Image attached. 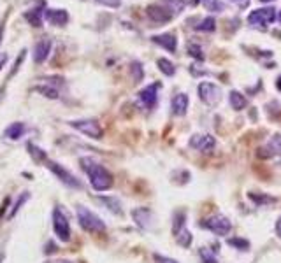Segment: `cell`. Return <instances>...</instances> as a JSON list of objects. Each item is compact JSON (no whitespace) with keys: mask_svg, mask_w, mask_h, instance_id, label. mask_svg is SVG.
Listing matches in <instances>:
<instances>
[{"mask_svg":"<svg viewBox=\"0 0 281 263\" xmlns=\"http://www.w3.org/2000/svg\"><path fill=\"white\" fill-rule=\"evenodd\" d=\"M132 218H134L135 224H137L139 228L148 230L153 223V213L146 207H139V209L132 211Z\"/></svg>","mask_w":281,"mask_h":263,"instance_id":"obj_12","label":"cell"},{"mask_svg":"<svg viewBox=\"0 0 281 263\" xmlns=\"http://www.w3.org/2000/svg\"><path fill=\"white\" fill-rule=\"evenodd\" d=\"M46 263H72V262H67V260H56V262H46Z\"/></svg>","mask_w":281,"mask_h":263,"instance_id":"obj_40","label":"cell"},{"mask_svg":"<svg viewBox=\"0 0 281 263\" xmlns=\"http://www.w3.org/2000/svg\"><path fill=\"white\" fill-rule=\"evenodd\" d=\"M197 2H200V4L204 5V7L211 12H222L225 7L222 0H197Z\"/></svg>","mask_w":281,"mask_h":263,"instance_id":"obj_25","label":"cell"},{"mask_svg":"<svg viewBox=\"0 0 281 263\" xmlns=\"http://www.w3.org/2000/svg\"><path fill=\"white\" fill-rule=\"evenodd\" d=\"M25 132H27V127H25L21 121H16V123L9 125V127L5 128L4 137H5V139H9V140H18V139H21V137L25 135Z\"/></svg>","mask_w":281,"mask_h":263,"instance_id":"obj_18","label":"cell"},{"mask_svg":"<svg viewBox=\"0 0 281 263\" xmlns=\"http://www.w3.org/2000/svg\"><path fill=\"white\" fill-rule=\"evenodd\" d=\"M199 256H200V262L202 263H218V258H216L215 251L209 248H200Z\"/></svg>","mask_w":281,"mask_h":263,"instance_id":"obj_27","label":"cell"},{"mask_svg":"<svg viewBox=\"0 0 281 263\" xmlns=\"http://www.w3.org/2000/svg\"><path fill=\"white\" fill-rule=\"evenodd\" d=\"M188 53L192 54L193 58L204 60V53H202V47L197 46V44H188Z\"/></svg>","mask_w":281,"mask_h":263,"instance_id":"obj_31","label":"cell"},{"mask_svg":"<svg viewBox=\"0 0 281 263\" xmlns=\"http://www.w3.org/2000/svg\"><path fill=\"white\" fill-rule=\"evenodd\" d=\"M250 198L255 202L257 205H262L264 202H274V198H269V197H262V195H255V193H250Z\"/></svg>","mask_w":281,"mask_h":263,"instance_id":"obj_34","label":"cell"},{"mask_svg":"<svg viewBox=\"0 0 281 263\" xmlns=\"http://www.w3.org/2000/svg\"><path fill=\"white\" fill-rule=\"evenodd\" d=\"M28 149H30V155L34 156L35 162H44V163H46L48 156H46V153H44L43 149H39V147L34 146V144H28Z\"/></svg>","mask_w":281,"mask_h":263,"instance_id":"obj_29","label":"cell"},{"mask_svg":"<svg viewBox=\"0 0 281 263\" xmlns=\"http://www.w3.org/2000/svg\"><path fill=\"white\" fill-rule=\"evenodd\" d=\"M0 39H2V28H0Z\"/></svg>","mask_w":281,"mask_h":263,"instance_id":"obj_42","label":"cell"},{"mask_svg":"<svg viewBox=\"0 0 281 263\" xmlns=\"http://www.w3.org/2000/svg\"><path fill=\"white\" fill-rule=\"evenodd\" d=\"M79 163H81V169L86 172V175L90 179V184H92V188L95 191H106L112 186L111 172L106 167L100 165L99 162H95L92 158H81Z\"/></svg>","mask_w":281,"mask_h":263,"instance_id":"obj_1","label":"cell"},{"mask_svg":"<svg viewBox=\"0 0 281 263\" xmlns=\"http://www.w3.org/2000/svg\"><path fill=\"white\" fill-rule=\"evenodd\" d=\"M235 5H237L239 9H246V7H250V2L251 0H232Z\"/></svg>","mask_w":281,"mask_h":263,"instance_id":"obj_37","label":"cell"},{"mask_svg":"<svg viewBox=\"0 0 281 263\" xmlns=\"http://www.w3.org/2000/svg\"><path fill=\"white\" fill-rule=\"evenodd\" d=\"M202 226H204V228H208L209 232H213L215 235H218V237L228 235V233H230V230H232L230 219H228L227 216H224V214H215V216H209L208 219H204Z\"/></svg>","mask_w":281,"mask_h":263,"instance_id":"obj_3","label":"cell"},{"mask_svg":"<svg viewBox=\"0 0 281 263\" xmlns=\"http://www.w3.org/2000/svg\"><path fill=\"white\" fill-rule=\"evenodd\" d=\"M188 95L185 93H177L176 97L172 98L170 102V109H172V114L176 116H185L186 114V109H188Z\"/></svg>","mask_w":281,"mask_h":263,"instance_id":"obj_17","label":"cell"},{"mask_svg":"<svg viewBox=\"0 0 281 263\" xmlns=\"http://www.w3.org/2000/svg\"><path fill=\"white\" fill-rule=\"evenodd\" d=\"M215 28H216V21H215V18L208 16V18H204V20H202L199 25H197L195 30H199V32H208V34H211V32H215Z\"/></svg>","mask_w":281,"mask_h":263,"instance_id":"obj_26","label":"cell"},{"mask_svg":"<svg viewBox=\"0 0 281 263\" xmlns=\"http://www.w3.org/2000/svg\"><path fill=\"white\" fill-rule=\"evenodd\" d=\"M197 93H199V98L206 105H216L222 100V88L218 85H215V83H200L199 88H197Z\"/></svg>","mask_w":281,"mask_h":263,"instance_id":"obj_5","label":"cell"},{"mask_svg":"<svg viewBox=\"0 0 281 263\" xmlns=\"http://www.w3.org/2000/svg\"><path fill=\"white\" fill-rule=\"evenodd\" d=\"M44 18L55 27H63V25L69 23V14H67L65 9H46Z\"/></svg>","mask_w":281,"mask_h":263,"instance_id":"obj_14","label":"cell"},{"mask_svg":"<svg viewBox=\"0 0 281 263\" xmlns=\"http://www.w3.org/2000/svg\"><path fill=\"white\" fill-rule=\"evenodd\" d=\"M46 167L63 182V184L70 186V188H81V181H79L74 174H70L65 167H62L60 163H55V162H51V160H46Z\"/></svg>","mask_w":281,"mask_h":263,"instance_id":"obj_8","label":"cell"},{"mask_svg":"<svg viewBox=\"0 0 281 263\" xmlns=\"http://www.w3.org/2000/svg\"><path fill=\"white\" fill-rule=\"evenodd\" d=\"M228 102H230V107L234 109V111H243L248 105V100L243 97V93L235 91V89L228 93Z\"/></svg>","mask_w":281,"mask_h":263,"instance_id":"obj_21","label":"cell"},{"mask_svg":"<svg viewBox=\"0 0 281 263\" xmlns=\"http://www.w3.org/2000/svg\"><path fill=\"white\" fill-rule=\"evenodd\" d=\"M70 127L85 133L90 139H102V135H104V130L97 120H74L70 121Z\"/></svg>","mask_w":281,"mask_h":263,"instance_id":"obj_6","label":"cell"},{"mask_svg":"<svg viewBox=\"0 0 281 263\" xmlns=\"http://www.w3.org/2000/svg\"><path fill=\"white\" fill-rule=\"evenodd\" d=\"M216 146V140L213 135L209 133H197L190 139V147H193L195 151H200V153H209L213 151Z\"/></svg>","mask_w":281,"mask_h":263,"instance_id":"obj_9","label":"cell"},{"mask_svg":"<svg viewBox=\"0 0 281 263\" xmlns=\"http://www.w3.org/2000/svg\"><path fill=\"white\" fill-rule=\"evenodd\" d=\"M50 53H51V41L50 39L39 41V43L35 44V47H34V62L35 63L46 62L48 56H50Z\"/></svg>","mask_w":281,"mask_h":263,"instance_id":"obj_16","label":"cell"},{"mask_svg":"<svg viewBox=\"0 0 281 263\" xmlns=\"http://www.w3.org/2000/svg\"><path fill=\"white\" fill-rule=\"evenodd\" d=\"M76 214H77V221L81 224V228L86 230L90 233H102L106 232V223L97 216L95 213H92L90 209L79 205L76 209Z\"/></svg>","mask_w":281,"mask_h":263,"instance_id":"obj_2","label":"cell"},{"mask_svg":"<svg viewBox=\"0 0 281 263\" xmlns=\"http://www.w3.org/2000/svg\"><path fill=\"white\" fill-rule=\"evenodd\" d=\"M160 83H153V85L146 86L143 91L139 93V100L146 109H153L158 100V89H160Z\"/></svg>","mask_w":281,"mask_h":263,"instance_id":"obj_10","label":"cell"},{"mask_svg":"<svg viewBox=\"0 0 281 263\" xmlns=\"http://www.w3.org/2000/svg\"><path fill=\"white\" fill-rule=\"evenodd\" d=\"M274 20H276V9L274 7L257 9V11H253L250 16H248V23H250V27L260 28V30L267 28Z\"/></svg>","mask_w":281,"mask_h":263,"instance_id":"obj_4","label":"cell"},{"mask_svg":"<svg viewBox=\"0 0 281 263\" xmlns=\"http://www.w3.org/2000/svg\"><path fill=\"white\" fill-rule=\"evenodd\" d=\"M153 258H155V262H157V263H179V262H177V260L169 258V256L157 255V253H155V255H153Z\"/></svg>","mask_w":281,"mask_h":263,"instance_id":"obj_36","label":"cell"},{"mask_svg":"<svg viewBox=\"0 0 281 263\" xmlns=\"http://www.w3.org/2000/svg\"><path fill=\"white\" fill-rule=\"evenodd\" d=\"M27 198H30V193H27V191H25V193H23V195H21V197L18 198V202H16V204L12 205L11 213H9V216H7L9 219H11V218L14 216L16 213H18V211H19V205H21V204H25V200H27Z\"/></svg>","mask_w":281,"mask_h":263,"instance_id":"obj_30","label":"cell"},{"mask_svg":"<svg viewBox=\"0 0 281 263\" xmlns=\"http://www.w3.org/2000/svg\"><path fill=\"white\" fill-rule=\"evenodd\" d=\"M258 155L264 156V158H269V156L271 158H273V156H281V135L280 133H274V135L269 139V142L260 149Z\"/></svg>","mask_w":281,"mask_h":263,"instance_id":"obj_13","label":"cell"},{"mask_svg":"<svg viewBox=\"0 0 281 263\" xmlns=\"http://www.w3.org/2000/svg\"><path fill=\"white\" fill-rule=\"evenodd\" d=\"M157 65H158V69H160V72L166 74V76H169V78L176 74V67H174V63L170 62V60H167V58H158Z\"/></svg>","mask_w":281,"mask_h":263,"instance_id":"obj_23","label":"cell"},{"mask_svg":"<svg viewBox=\"0 0 281 263\" xmlns=\"http://www.w3.org/2000/svg\"><path fill=\"white\" fill-rule=\"evenodd\" d=\"M151 41H153L155 44H158V46H162L164 49L172 51V53L177 49V37H176V34H160V35H153V37H151Z\"/></svg>","mask_w":281,"mask_h":263,"instance_id":"obj_15","label":"cell"},{"mask_svg":"<svg viewBox=\"0 0 281 263\" xmlns=\"http://www.w3.org/2000/svg\"><path fill=\"white\" fill-rule=\"evenodd\" d=\"M35 89L41 91L43 95H46V97H50V98H58V89L50 88V86H37Z\"/></svg>","mask_w":281,"mask_h":263,"instance_id":"obj_32","label":"cell"},{"mask_svg":"<svg viewBox=\"0 0 281 263\" xmlns=\"http://www.w3.org/2000/svg\"><path fill=\"white\" fill-rule=\"evenodd\" d=\"M53 230L62 242H69L70 240L69 221H67V216L63 214V211L60 209V207H56V209L53 211Z\"/></svg>","mask_w":281,"mask_h":263,"instance_id":"obj_7","label":"cell"},{"mask_svg":"<svg viewBox=\"0 0 281 263\" xmlns=\"http://www.w3.org/2000/svg\"><path fill=\"white\" fill-rule=\"evenodd\" d=\"M100 202L104 205H108V209L111 211V213H114V214H121L123 211H121V204H119L116 198H112V197H100Z\"/></svg>","mask_w":281,"mask_h":263,"instance_id":"obj_24","label":"cell"},{"mask_svg":"<svg viewBox=\"0 0 281 263\" xmlns=\"http://www.w3.org/2000/svg\"><path fill=\"white\" fill-rule=\"evenodd\" d=\"M43 9H32V11L25 12V18L28 20V23L32 25V27H41L43 25Z\"/></svg>","mask_w":281,"mask_h":263,"instance_id":"obj_22","label":"cell"},{"mask_svg":"<svg viewBox=\"0 0 281 263\" xmlns=\"http://www.w3.org/2000/svg\"><path fill=\"white\" fill-rule=\"evenodd\" d=\"M130 74H132V79H134V83H141L144 78V69L143 65L139 62H132L130 63Z\"/></svg>","mask_w":281,"mask_h":263,"instance_id":"obj_28","label":"cell"},{"mask_svg":"<svg viewBox=\"0 0 281 263\" xmlns=\"http://www.w3.org/2000/svg\"><path fill=\"white\" fill-rule=\"evenodd\" d=\"M262 2H271V0H262Z\"/></svg>","mask_w":281,"mask_h":263,"instance_id":"obj_44","label":"cell"},{"mask_svg":"<svg viewBox=\"0 0 281 263\" xmlns=\"http://www.w3.org/2000/svg\"><path fill=\"white\" fill-rule=\"evenodd\" d=\"M95 2L97 4L106 5V7H112V9H116V7L121 5V0H95Z\"/></svg>","mask_w":281,"mask_h":263,"instance_id":"obj_35","label":"cell"},{"mask_svg":"<svg viewBox=\"0 0 281 263\" xmlns=\"http://www.w3.org/2000/svg\"><path fill=\"white\" fill-rule=\"evenodd\" d=\"M228 244H230V246H235V248H239L241 251H246V249L250 248V242H248V240H243V239H230L228 240Z\"/></svg>","mask_w":281,"mask_h":263,"instance_id":"obj_33","label":"cell"},{"mask_svg":"<svg viewBox=\"0 0 281 263\" xmlns=\"http://www.w3.org/2000/svg\"><path fill=\"white\" fill-rule=\"evenodd\" d=\"M276 88H278V89H280V91H281V76H280V78L276 79Z\"/></svg>","mask_w":281,"mask_h":263,"instance_id":"obj_39","label":"cell"},{"mask_svg":"<svg viewBox=\"0 0 281 263\" xmlns=\"http://www.w3.org/2000/svg\"><path fill=\"white\" fill-rule=\"evenodd\" d=\"M7 63V54L5 53H0V70H2V67Z\"/></svg>","mask_w":281,"mask_h":263,"instance_id":"obj_38","label":"cell"},{"mask_svg":"<svg viewBox=\"0 0 281 263\" xmlns=\"http://www.w3.org/2000/svg\"><path fill=\"white\" fill-rule=\"evenodd\" d=\"M146 14L150 16V18L155 21V23H158V25H160V23H167V21L172 20V16H174L172 12H169L166 7H162V5L158 4V2H157V4L148 5V7H146Z\"/></svg>","mask_w":281,"mask_h":263,"instance_id":"obj_11","label":"cell"},{"mask_svg":"<svg viewBox=\"0 0 281 263\" xmlns=\"http://www.w3.org/2000/svg\"><path fill=\"white\" fill-rule=\"evenodd\" d=\"M276 230H278V233L281 235V218H280V221H278V226H276Z\"/></svg>","mask_w":281,"mask_h":263,"instance_id":"obj_41","label":"cell"},{"mask_svg":"<svg viewBox=\"0 0 281 263\" xmlns=\"http://www.w3.org/2000/svg\"><path fill=\"white\" fill-rule=\"evenodd\" d=\"M174 237H176V242L181 246V248H190L193 242V235L192 232H190L186 226H183V228H179L177 232H174Z\"/></svg>","mask_w":281,"mask_h":263,"instance_id":"obj_19","label":"cell"},{"mask_svg":"<svg viewBox=\"0 0 281 263\" xmlns=\"http://www.w3.org/2000/svg\"><path fill=\"white\" fill-rule=\"evenodd\" d=\"M158 4L162 5V7H166L169 12H172L174 16L179 14V12L185 9L186 2L185 0H158Z\"/></svg>","mask_w":281,"mask_h":263,"instance_id":"obj_20","label":"cell"},{"mask_svg":"<svg viewBox=\"0 0 281 263\" xmlns=\"http://www.w3.org/2000/svg\"><path fill=\"white\" fill-rule=\"evenodd\" d=\"M278 20H280V23H281V14H280V16H278Z\"/></svg>","mask_w":281,"mask_h":263,"instance_id":"obj_43","label":"cell"}]
</instances>
